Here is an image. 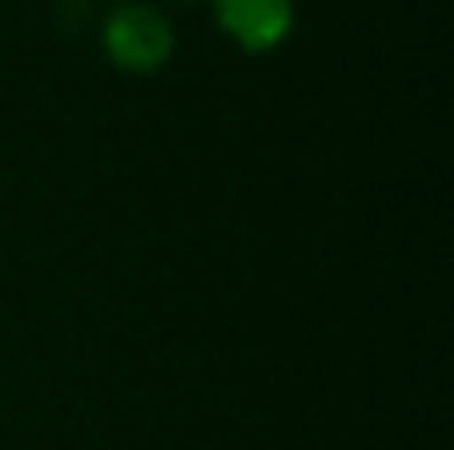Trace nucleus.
Instances as JSON below:
<instances>
[{"mask_svg": "<svg viewBox=\"0 0 454 450\" xmlns=\"http://www.w3.org/2000/svg\"><path fill=\"white\" fill-rule=\"evenodd\" d=\"M172 48H176L172 24L152 4H124L104 24V52L124 72H140V76L160 72L172 60Z\"/></svg>", "mask_w": 454, "mask_h": 450, "instance_id": "nucleus-1", "label": "nucleus"}, {"mask_svg": "<svg viewBox=\"0 0 454 450\" xmlns=\"http://www.w3.org/2000/svg\"><path fill=\"white\" fill-rule=\"evenodd\" d=\"M215 20L243 52H275L295 28L291 0H215Z\"/></svg>", "mask_w": 454, "mask_h": 450, "instance_id": "nucleus-2", "label": "nucleus"}]
</instances>
